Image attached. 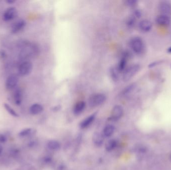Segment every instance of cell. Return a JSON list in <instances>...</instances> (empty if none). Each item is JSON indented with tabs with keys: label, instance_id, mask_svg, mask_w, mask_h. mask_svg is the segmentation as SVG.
<instances>
[{
	"label": "cell",
	"instance_id": "obj_10",
	"mask_svg": "<svg viewBox=\"0 0 171 170\" xmlns=\"http://www.w3.org/2000/svg\"><path fill=\"white\" fill-rule=\"evenodd\" d=\"M157 24L160 26H167L170 25L171 23V19L169 16L167 15H160L157 17L156 19Z\"/></svg>",
	"mask_w": 171,
	"mask_h": 170
},
{
	"label": "cell",
	"instance_id": "obj_11",
	"mask_svg": "<svg viewBox=\"0 0 171 170\" xmlns=\"http://www.w3.org/2000/svg\"><path fill=\"white\" fill-rule=\"evenodd\" d=\"M152 23L149 20H144L140 21L139 26L140 30L144 32H148L152 28Z\"/></svg>",
	"mask_w": 171,
	"mask_h": 170
},
{
	"label": "cell",
	"instance_id": "obj_13",
	"mask_svg": "<svg viewBox=\"0 0 171 170\" xmlns=\"http://www.w3.org/2000/svg\"><path fill=\"white\" fill-rule=\"evenodd\" d=\"M96 115H97L96 113H93V114L91 115L90 116H88L84 120H83L80 124V127L81 128L84 129L89 127L92 123L94 120L95 119Z\"/></svg>",
	"mask_w": 171,
	"mask_h": 170
},
{
	"label": "cell",
	"instance_id": "obj_18",
	"mask_svg": "<svg viewBox=\"0 0 171 170\" xmlns=\"http://www.w3.org/2000/svg\"><path fill=\"white\" fill-rule=\"evenodd\" d=\"M115 128L112 125H108L104 128L103 135L106 137H110L114 134Z\"/></svg>",
	"mask_w": 171,
	"mask_h": 170
},
{
	"label": "cell",
	"instance_id": "obj_33",
	"mask_svg": "<svg viewBox=\"0 0 171 170\" xmlns=\"http://www.w3.org/2000/svg\"><path fill=\"white\" fill-rule=\"evenodd\" d=\"M15 2V1H12V0H8V1H6V2L9 4H13Z\"/></svg>",
	"mask_w": 171,
	"mask_h": 170
},
{
	"label": "cell",
	"instance_id": "obj_34",
	"mask_svg": "<svg viewBox=\"0 0 171 170\" xmlns=\"http://www.w3.org/2000/svg\"><path fill=\"white\" fill-rule=\"evenodd\" d=\"M3 148L2 147V146L0 144V155L2 154V152H3Z\"/></svg>",
	"mask_w": 171,
	"mask_h": 170
},
{
	"label": "cell",
	"instance_id": "obj_30",
	"mask_svg": "<svg viewBox=\"0 0 171 170\" xmlns=\"http://www.w3.org/2000/svg\"><path fill=\"white\" fill-rule=\"evenodd\" d=\"M51 160H52V159H51V157H45V158L44 161L46 163H50L51 162Z\"/></svg>",
	"mask_w": 171,
	"mask_h": 170
},
{
	"label": "cell",
	"instance_id": "obj_5",
	"mask_svg": "<svg viewBox=\"0 0 171 170\" xmlns=\"http://www.w3.org/2000/svg\"><path fill=\"white\" fill-rule=\"evenodd\" d=\"M124 114L123 108L120 105H116L114 107L111 112L110 120L112 121H117L122 117Z\"/></svg>",
	"mask_w": 171,
	"mask_h": 170
},
{
	"label": "cell",
	"instance_id": "obj_29",
	"mask_svg": "<svg viewBox=\"0 0 171 170\" xmlns=\"http://www.w3.org/2000/svg\"><path fill=\"white\" fill-rule=\"evenodd\" d=\"M7 141V138L3 135L0 133V144H3L6 142Z\"/></svg>",
	"mask_w": 171,
	"mask_h": 170
},
{
	"label": "cell",
	"instance_id": "obj_22",
	"mask_svg": "<svg viewBox=\"0 0 171 170\" xmlns=\"http://www.w3.org/2000/svg\"><path fill=\"white\" fill-rule=\"evenodd\" d=\"M120 72H119L118 70L117 69V67H112L110 70V74L111 77H112V79L115 81H117L119 80V74Z\"/></svg>",
	"mask_w": 171,
	"mask_h": 170
},
{
	"label": "cell",
	"instance_id": "obj_28",
	"mask_svg": "<svg viewBox=\"0 0 171 170\" xmlns=\"http://www.w3.org/2000/svg\"><path fill=\"white\" fill-rule=\"evenodd\" d=\"M137 2L136 1H135V0H129L126 2V3H127V5H128L129 6L133 7L136 5Z\"/></svg>",
	"mask_w": 171,
	"mask_h": 170
},
{
	"label": "cell",
	"instance_id": "obj_9",
	"mask_svg": "<svg viewBox=\"0 0 171 170\" xmlns=\"http://www.w3.org/2000/svg\"><path fill=\"white\" fill-rule=\"evenodd\" d=\"M26 25V22L25 20H22V19L19 20L14 24L12 27L11 31L13 34L19 33V31H21L22 30H23L24 28H25Z\"/></svg>",
	"mask_w": 171,
	"mask_h": 170
},
{
	"label": "cell",
	"instance_id": "obj_19",
	"mask_svg": "<svg viewBox=\"0 0 171 170\" xmlns=\"http://www.w3.org/2000/svg\"><path fill=\"white\" fill-rule=\"evenodd\" d=\"M36 132V130L33 129L32 128H26L22 130L21 132L19 133V136L21 137H25L27 136H31L33 134H34Z\"/></svg>",
	"mask_w": 171,
	"mask_h": 170
},
{
	"label": "cell",
	"instance_id": "obj_21",
	"mask_svg": "<svg viewBox=\"0 0 171 170\" xmlns=\"http://www.w3.org/2000/svg\"><path fill=\"white\" fill-rule=\"evenodd\" d=\"M48 148L52 150H58L60 148L61 145L60 143L56 140H51L47 144Z\"/></svg>",
	"mask_w": 171,
	"mask_h": 170
},
{
	"label": "cell",
	"instance_id": "obj_4",
	"mask_svg": "<svg viewBox=\"0 0 171 170\" xmlns=\"http://www.w3.org/2000/svg\"><path fill=\"white\" fill-rule=\"evenodd\" d=\"M32 69H33L32 63L29 61H26L22 63L20 65L19 69V72L22 76H26L29 74L31 72Z\"/></svg>",
	"mask_w": 171,
	"mask_h": 170
},
{
	"label": "cell",
	"instance_id": "obj_26",
	"mask_svg": "<svg viewBox=\"0 0 171 170\" xmlns=\"http://www.w3.org/2000/svg\"><path fill=\"white\" fill-rule=\"evenodd\" d=\"M142 15V13L141 11L140 10H135L134 11V17L135 18H141Z\"/></svg>",
	"mask_w": 171,
	"mask_h": 170
},
{
	"label": "cell",
	"instance_id": "obj_3",
	"mask_svg": "<svg viewBox=\"0 0 171 170\" xmlns=\"http://www.w3.org/2000/svg\"><path fill=\"white\" fill-rule=\"evenodd\" d=\"M105 95L103 94L98 93L91 96L89 99V105L92 107L98 106L102 104L105 101Z\"/></svg>",
	"mask_w": 171,
	"mask_h": 170
},
{
	"label": "cell",
	"instance_id": "obj_7",
	"mask_svg": "<svg viewBox=\"0 0 171 170\" xmlns=\"http://www.w3.org/2000/svg\"><path fill=\"white\" fill-rule=\"evenodd\" d=\"M159 8L162 15L168 16L171 14V5L168 1H164L160 2Z\"/></svg>",
	"mask_w": 171,
	"mask_h": 170
},
{
	"label": "cell",
	"instance_id": "obj_15",
	"mask_svg": "<svg viewBox=\"0 0 171 170\" xmlns=\"http://www.w3.org/2000/svg\"><path fill=\"white\" fill-rule=\"evenodd\" d=\"M43 109L44 108L42 105L38 103H35L32 105L30 107V112L32 115H37L41 113Z\"/></svg>",
	"mask_w": 171,
	"mask_h": 170
},
{
	"label": "cell",
	"instance_id": "obj_1",
	"mask_svg": "<svg viewBox=\"0 0 171 170\" xmlns=\"http://www.w3.org/2000/svg\"><path fill=\"white\" fill-rule=\"evenodd\" d=\"M130 45L133 51L136 54H141L143 51V41L141 38L139 36L132 38L130 41Z\"/></svg>",
	"mask_w": 171,
	"mask_h": 170
},
{
	"label": "cell",
	"instance_id": "obj_27",
	"mask_svg": "<svg viewBox=\"0 0 171 170\" xmlns=\"http://www.w3.org/2000/svg\"><path fill=\"white\" fill-rule=\"evenodd\" d=\"M163 61H154V62H152L151 64H150L148 67L149 68H152L153 67H155V66H157V65H159V64H161L163 62Z\"/></svg>",
	"mask_w": 171,
	"mask_h": 170
},
{
	"label": "cell",
	"instance_id": "obj_32",
	"mask_svg": "<svg viewBox=\"0 0 171 170\" xmlns=\"http://www.w3.org/2000/svg\"><path fill=\"white\" fill-rule=\"evenodd\" d=\"M167 52L169 53V54H171V46L167 49Z\"/></svg>",
	"mask_w": 171,
	"mask_h": 170
},
{
	"label": "cell",
	"instance_id": "obj_23",
	"mask_svg": "<svg viewBox=\"0 0 171 170\" xmlns=\"http://www.w3.org/2000/svg\"><path fill=\"white\" fill-rule=\"evenodd\" d=\"M4 107H5L6 110H7V112H8L10 115H11L12 116L15 117H19V115L18 113H17L14 110L13 108L10 106V105L7 104V103H4Z\"/></svg>",
	"mask_w": 171,
	"mask_h": 170
},
{
	"label": "cell",
	"instance_id": "obj_25",
	"mask_svg": "<svg viewBox=\"0 0 171 170\" xmlns=\"http://www.w3.org/2000/svg\"><path fill=\"white\" fill-rule=\"evenodd\" d=\"M135 22H136V20H135V18L134 16H132L129 19V20L127 21V25L129 27L131 28L135 25Z\"/></svg>",
	"mask_w": 171,
	"mask_h": 170
},
{
	"label": "cell",
	"instance_id": "obj_6",
	"mask_svg": "<svg viewBox=\"0 0 171 170\" xmlns=\"http://www.w3.org/2000/svg\"><path fill=\"white\" fill-rule=\"evenodd\" d=\"M18 15V11L15 7H11L6 10L3 15V20L6 21L13 20Z\"/></svg>",
	"mask_w": 171,
	"mask_h": 170
},
{
	"label": "cell",
	"instance_id": "obj_20",
	"mask_svg": "<svg viewBox=\"0 0 171 170\" xmlns=\"http://www.w3.org/2000/svg\"><path fill=\"white\" fill-rule=\"evenodd\" d=\"M117 145V141L115 139H111L106 143L105 148L107 151H111L116 147Z\"/></svg>",
	"mask_w": 171,
	"mask_h": 170
},
{
	"label": "cell",
	"instance_id": "obj_12",
	"mask_svg": "<svg viewBox=\"0 0 171 170\" xmlns=\"http://www.w3.org/2000/svg\"><path fill=\"white\" fill-rule=\"evenodd\" d=\"M93 141L96 146L100 147L103 144L104 141V136L100 133H94L93 136Z\"/></svg>",
	"mask_w": 171,
	"mask_h": 170
},
{
	"label": "cell",
	"instance_id": "obj_16",
	"mask_svg": "<svg viewBox=\"0 0 171 170\" xmlns=\"http://www.w3.org/2000/svg\"><path fill=\"white\" fill-rule=\"evenodd\" d=\"M86 107V103L84 101H81L76 104L74 108V113L75 114L79 115L84 111Z\"/></svg>",
	"mask_w": 171,
	"mask_h": 170
},
{
	"label": "cell",
	"instance_id": "obj_17",
	"mask_svg": "<svg viewBox=\"0 0 171 170\" xmlns=\"http://www.w3.org/2000/svg\"><path fill=\"white\" fill-rule=\"evenodd\" d=\"M127 58H128V55L127 54H125L123 56V57H122V59L119 63L118 66H117V69L119 72H122L123 70H125V67L127 64Z\"/></svg>",
	"mask_w": 171,
	"mask_h": 170
},
{
	"label": "cell",
	"instance_id": "obj_14",
	"mask_svg": "<svg viewBox=\"0 0 171 170\" xmlns=\"http://www.w3.org/2000/svg\"><path fill=\"white\" fill-rule=\"evenodd\" d=\"M14 99L17 105H20L23 100V92L21 89H17L14 95Z\"/></svg>",
	"mask_w": 171,
	"mask_h": 170
},
{
	"label": "cell",
	"instance_id": "obj_24",
	"mask_svg": "<svg viewBox=\"0 0 171 170\" xmlns=\"http://www.w3.org/2000/svg\"><path fill=\"white\" fill-rule=\"evenodd\" d=\"M135 87H136V85H135V84H131L127 86L126 87H125V89L123 90V94L124 95L129 94V93L132 92L134 90Z\"/></svg>",
	"mask_w": 171,
	"mask_h": 170
},
{
	"label": "cell",
	"instance_id": "obj_31",
	"mask_svg": "<svg viewBox=\"0 0 171 170\" xmlns=\"http://www.w3.org/2000/svg\"><path fill=\"white\" fill-rule=\"evenodd\" d=\"M60 108L61 107L59 106H57L53 108V110L54 111H58V110H59L60 109Z\"/></svg>",
	"mask_w": 171,
	"mask_h": 170
},
{
	"label": "cell",
	"instance_id": "obj_2",
	"mask_svg": "<svg viewBox=\"0 0 171 170\" xmlns=\"http://www.w3.org/2000/svg\"><path fill=\"white\" fill-rule=\"evenodd\" d=\"M140 69V66L139 64H134L130 66V67L126 69L124 71L123 75V80L124 81H129L138 72Z\"/></svg>",
	"mask_w": 171,
	"mask_h": 170
},
{
	"label": "cell",
	"instance_id": "obj_8",
	"mask_svg": "<svg viewBox=\"0 0 171 170\" xmlns=\"http://www.w3.org/2000/svg\"><path fill=\"white\" fill-rule=\"evenodd\" d=\"M18 77L16 75H10L8 77L6 82V86L8 89L11 90L14 89L18 83Z\"/></svg>",
	"mask_w": 171,
	"mask_h": 170
}]
</instances>
